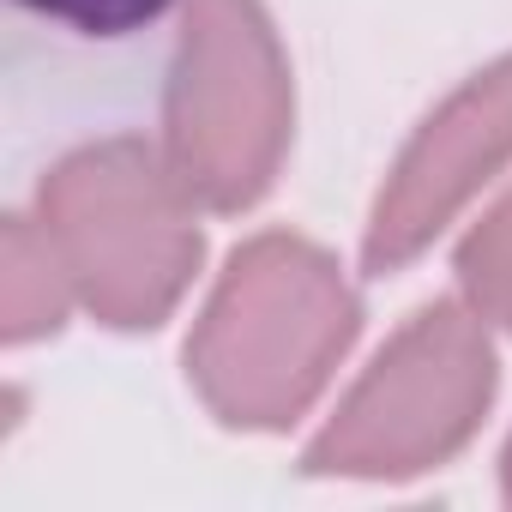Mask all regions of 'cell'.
Masks as SVG:
<instances>
[{
  "instance_id": "6da1fadb",
  "label": "cell",
  "mask_w": 512,
  "mask_h": 512,
  "mask_svg": "<svg viewBox=\"0 0 512 512\" xmlns=\"http://www.w3.org/2000/svg\"><path fill=\"white\" fill-rule=\"evenodd\" d=\"M356 320V296L320 247L260 235L229 260L199 314L187 344L193 386L235 428H284L320 398Z\"/></svg>"
},
{
  "instance_id": "7a4b0ae2",
  "label": "cell",
  "mask_w": 512,
  "mask_h": 512,
  "mask_svg": "<svg viewBox=\"0 0 512 512\" xmlns=\"http://www.w3.org/2000/svg\"><path fill=\"white\" fill-rule=\"evenodd\" d=\"M73 296L109 326H157L199 266L193 193L139 139L85 145L43 181L37 217Z\"/></svg>"
},
{
  "instance_id": "3957f363",
  "label": "cell",
  "mask_w": 512,
  "mask_h": 512,
  "mask_svg": "<svg viewBox=\"0 0 512 512\" xmlns=\"http://www.w3.org/2000/svg\"><path fill=\"white\" fill-rule=\"evenodd\" d=\"M290 145V67L260 0H187L169 67V169L211 205H253Z\"/></svg>"
},
{
  "instance_id": "277c9868",
  "label": "cell",
  "mask_w": 512,
  "mask_h": 512,
  "mask_svg": "<svg viewBox=\"0 0 512 512\" xmlns=\"http://www.w3.org/2000/svg\"><path fill=\"white\" fill-rule=\"evenodd\" d=\"M494 398V350L458 302L422 308L380 362L356 380L344 410L314 440L308 464L326 476H410L470 440Z\"/></svg>"
},
{
  "instance_id": "5b68a950",
  "label": "cell",
  "mask_w": 512,
  "mask_h": 512,
  "mask_svg": "<svg viewBox=\"0 0 512 512\" xmlns=\"http://www.w3.org/2000/svg\"><path fill=\"white\" fill-rule=\"evenodd\" d=\"M512 157V55L476 73L458 97H446L428 127L410 139L398 157L374 223H368V260L374 266H404L422 253L446 217Z\"/></svg>"
},
{
  "instance_id": "8992f818",
  "label": "cell",
  "mask_w": 512,
  "mask_h": 512,
  "mask_svg": "<svg viewBox=\"0 0 512 512\" xmlns=\"http://www.w3.org/2000/svg\"><path fill=\"white\" fill-rule=\"evenodd\" d=\"M67 302H79V296H73V278L61 266L49 229L31 223V217H13L7 223V253H0V308H7V338L25 344V338L55 332Z\"/></svg>"
},
{
  "instance_id": "52a82bcc",
  "label": "cell",
  "mask_w": 512,
  "mask_h": 512,
  "mask_svg": "<svg viewBox=\"0 0 512 512\" xmlns=\"http://www.w3.org/2000/svg\"><path fill=\"white\" fill-rule=\"evenodd\" d=\"M464 290L482 314H494L500 326H512V193L470 229L464 253H458Z\"/></svg>"
},
{
  "instance_id": "ba28073f",
  "label": "cell",
  "mask_w": 512,
  "mask_h": 512,
  "mask_svg": "<svg viewBox=\"0 0 512 512\" xmlns=\"http://www.w3.org/2000/svg\"><path fill=\"white\" fill-rule=\"evenodd\" d=\"M25 7H37L73 31H91V37H121V31H139L145 19H157L169 0H25Z\"/></svg>"
},
{
  "instance_id": "9c48e42d",
  "label": "cell",
  "mask_w": 512,
  "mask_h": 512,
  "mask_svg": "<svg viewBox=\"0 0 512 512\" xmlns=\"http://www.w3.org/2000/svg\"><path fill=\"white\" fill-rule=\"evenodd\" d=\"M506 494H512V452H506Z\"/></svg>"
}]
</instances>
